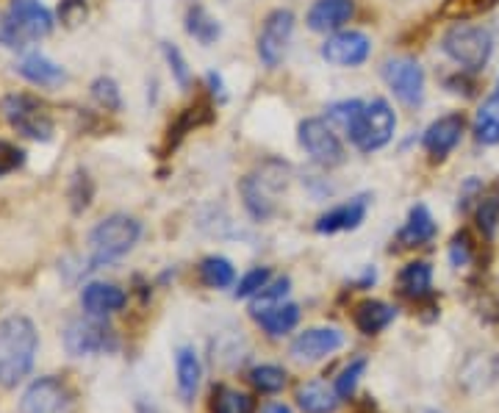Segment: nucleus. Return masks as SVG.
I'll return each instance as SVG.
<instances>
[{"label": "nucleus", "mask_w": 499, "mask_h": 413, "mask_svg": "<svg viewBox=\"0 0 499 413\" xmlns=\"http://www.w3.org/2000/svg\"><path fill=\"white\" fill-rule=\"evenodd\" d=\"M39 333L28 316H6L0 322V385L14 388L31 372Z\"/></svg>", "instance_id": "nucleus-1"}, {"label": "nucleus", "mask_w": 499, "mask_h": 413, "mask_svg": "<svg viewBox=\"0 0 499 413\" xmlns=\"http://www.w3.org/2000/svg\"><path fill=\"white\" fill-rule=\"evenodd\" d=\"M142 236V225L128 214H111L103 222H98L89 234V250H92V258H89V269H98L103 264H111L123 258L125 252L133 250V244Z\"/></svg>", "instance_id": "nucleus-2"}, {"label": "nucleus", "mask_w": 499, "mask_h": 413, "mask_svg": "<svg viewBox=\"0 0 499 413\" xmlns=\"http://www.w3.org/2000/svg\"><path fill=\"white\" fill-rule=\"evenodd\" d=\"M289 187V167L283 162H266L256 172L242 178L239 192L247 214L256 222H264L275 214V195Z\"/></svg>", "instance_id": "nucleus-3"}, {"label": "nucleus", "mask_w": 499, "mask_h": 413, "mask_svg": "<svg viewBox=\"0 0 499 413\" xmlns=\"http://www.w3.org/2000/svg\"><path fill=\"white\" fill-rule=\"evenodd\" d=\"M53 31V14L39 0H17L9 14L0 20V42L6 48H26L28 42L42 39Z\"/></svg>", "instance_id": "nucleus-4"}, {"label": "nucleus", "mask_w": 499, "mask_h": 413, "mask_svg": "<svg viewBox=\"0 0 499 413\" xmlns=\"http://www.w3.org/2000/svg\"><path fill=\"white\" fill-rule=\"evenodd\" d=\"M441 51L461 64L463 70L469 73H478L488 64L491 59V51H494V39H491V31L483 28V26H452L444 36H441Z\"/></svg>", "instance_id": "nucleus-5"}, {"label": "nucleus", "mask_w": 499, "mask_h": 413, "mask_svg": "<svg viewBox=\"0 0 499 413\" xmlns=\"http://www.w3.org/2000/svg\"><path fill=\"white\" fill-rule=\"evenodd\" d=\"M397 131V114L394 108L385 103L383 98L367 103L364 114L355 125V131L350 133V142L360 150V153H375L380 147H385L394 139Z\"/></svg>", "instance_id": "nucleus-6"}, {"label": "nucleus", "mask_w": 499, "mask_h": 413, "mask_svg": "<svg viewBox=\"0 0 499 413\" xmlns=\"http://www.w3.org/2000/svg\"><path fill=\"white\" fill-rule=\"evenodd\" d=\"M64 350L73 358L103 355V353L117 350V333L106 322H100L98 316L73 319V322L64 328Z\"/></svg>", "instance_id": "nucleus-7"}, {"label": "nucleus", "mask_w": 499, "mask_h": 413, "mask_svg": "<svg viewBox=\"0 0 499 413\" xmlns=\"http://www.w3.org/2000/svg\"><path fill=\"white\" fill-rule=\"evenodd\" d=\"M383 81L394 91V98L408 106L419 108L424 103V70L411 56H394L383 61Z\"/></svg>", "instance_id": "nucleus-8"}, {"label": "nucleus", "mask_w": 499, "mask_h": 413, "mask_svg": "<svg viewBox=\"0 0 499 413\" xmlns=\"http://www.w3.org/2000/svg\"><path fill=\"white\" fill-rule=\"evenodd\" d=\"M297 133H300L303 150L311 155L313 164H320L325 170L345 164V158H347L345 145H342V139H338V133L328 125V120L308 117V120L300 123Z\"/></svg>", "instance_id": "nucleus-9"}, {"label": "nucleus", "mask_w": 499, "mask_h": 413, "mask_svg": "<svg viewBox=\"0 0 499 413\" xmlns=\"http://www.w3.org/2000/svg\"><path fill=\"white\" fill-rule=\"evenodd\" d=\"M4 114L22 136H28V139H36V142L53 139V123L48 114L42 111L39 100L28 95H9L4 100Z\"/></svg>", "instance_id": "nucleus-10"}, {"label": "nucleus", "mask_w": 499, "mask_h": 413, "mask_svg": "<svg viewBox=\"0 0 499 413\" xmlns=\"http://www.w3.org/2000/svg\"><path fill=\"white\" fill-rule=\"evenodd\" d=\"M291 34H294V14L289 9L269 12L258 34V59L266 67H278L289 51Z\"/></svg>", "instance_id": "nucleus-11"}, {"label": "nucleus", "mask_w": 499, "mask_h": 413, "mask_svg": "<svg viewBox=\"0 0 499 413\" xmlns=\"http://www.w3.org/2000/svg\"><path fill=\"white\" fill-rule=\"evenodd\" d=\"M372 53V42L360 31H336L322 44V59L333 67H358Z\"/></svg>", "instance_id": "nucleus-12"}, {"label": "nucleus", "mask_w": 499, "mask_h": 413, "mask_svg": "<svg viewBox=\"0 0 499 413\" xmlns=\"http://www.w3.org/2000/svg\"><path fill=\"white\" fill-rule=\"evenodd\" d=\"M463 128H466V120L461 111H452V114H444V117H439L433 125H430L422 136V145L424 150L436 158V162H441V158H447L452 150L458 147L461 136H463Z\"/></svg>", "instance_id": "nucleus-13"}, {"label": "nucleus", "mask_w": 499, "mask_h": 413, "mask_svg": "<svg viewBox=\"0 0 499 413\" xmlns=\"http://www.w3.org/2000/svg\"><path fill=\"white\" fill-rule=\"evenodd\" d=\"M67 408V388L53 377L34 380L20 400V413H61Z\"/></svg>", "instance_id": "nucleus-14"}, {"label": "nucleus", "mask_w": 499, "mask_h": 413, "mask_svg": "<svg viewBox=\"0 0 499 413\" xmlns=\"http://www.w3.org/2000/svg\"><path fill=\"white\" fill-rule=\"evenodd\" d=\"M345 344V333L336 328H311L291 341V355L297 361H322Z\"/></svg>", "instance_id": "nucleus-15"}, {"label": "nucleus", "mask_w": 499, "mask_h": 413, "mask_svg": "<svg viewBox=\"0 0 499 413\" xmlns=\"http://www.w3.org/2000/svg\"><path fill=\"white\" fill-rule=\"evenodd\" d=\"M355 14V0H316L308 9V28L316 34H336L342 31Z\"/></svg>", "instance_id": "nucleus-16"}, {"label": "nucleus", "mask_w": 499, "mask_h": 413, "mask_svg": "<svg viewBox=\"0 0 499 413\" xmlns=\"http://www.w3.org/2000/svg\"><path fill=\"white\" fill-rule=\"evenodd\" d=\"M367 209H369V195H358L345 205H336L333 211L322 214L316 219V234H342V231H355L360 227V222L367 219Z\"/></svg>", "instance_id": "nucleus-17"}, {"label": "nucleus", "mask_w": 499, "mask_h": 413, "mask_svg": "<svg viewBox=\"0 0 499 413\" xmlns=\"http://www.w3.org/2000/svg\"><path fill=\"white\" fill-rule=\"evenodd\" d=\"M128 303V297L120 286L115 283H86L81 291V306L89 316H106V314H115L123 311Z\"/></svg>", "instance_id": "nucleus-18"}, {"label": "nucleus", "mask_w": 499, "mask_h": 413, "mask_svg": "<svg viewBox=\"0 0 499 413\" xmlns=\"http://www.w3.org/2000/svg\"><path fill=\"white\" fill-rule=\"evenodd\" d=\"M433 236H436L433 214L427 211V205L419 203V205H414V209H411V214H408V222L402 225L397 242L402 247H422V244H427Z\"/></svg>", "instance_id": "nucleus-19"}, {"label": "nucleus", "mask_w": 499, "mask_h": 413, "mask_svg": "<svg viewBox=\"0 0 499 413\" xmlns=\"http://www.w3.org/2000/svg\"><path fill=\"white\" fill-rule=\"evenodd\" d=\"M394 316H397V311H394L389 303L364 300V303L355 308L352 322H355V328L364 333V336H375V333H380V330L389 328V325L394 322Z\"/></svg>", "instance_id": "nucleus-20"}, {"label": "nucleus", "mask_w": 499, "mask_h": 413, "mask_svg": "<svg viewBox=\"0 0 499 413\" xmlns=\"http://www.w3.org/2000/svg\"><path fill=\"white\" fill-rule=\"evenodd\" d=\"M17 73L36 83V86H56L67 78V73L61 70V67L56 61H51L48 56H42V53H31L26 56L20 64H17Z\"/></svg>", "instance_id": "nucleus-21"}, {"label": "nucleus", "mask_w": 499, "mask_h": 413, "mask_svg": "<svg viewBox=\"0 0 499 413\" xmlns=\"http://www.w3.org/2000/svg\"><path fill=\"white\" fill-rule=\"evenodd\" d=\"M297 402L305 413H333L338 408V402H342V397H338L336 385H328L322 380H311V383L300 385Z\"/></svg>", "instance_id": "nucleus-22"}, {"label": "nucleus", "mask_w": 499, "mask_h": 413, "mask_svg": "<svg viewBox=\"0 0 499 413\" xmlns=\"http://www.w3.org/2000/svg\"><path fill=\"white\" fill-rule=\"evenodd\" d=\"M397 286L408 300H422V297L430 294V286H433V266L427 261H414L402 266V272L397 274Z\"/></svg>", "instance_id": "nucleus-23"}, {"label": "nucleus", "mask_w": 499, "mask_h": 413, "mask_svg": "<svg viewBox=\"0 0 499 413\" xmlns=\"http://www.w3.org/2000/svg\"><path fill=\"white\" fill-rule=\"evenodd\" d=\"M175 372H178V392L184 397V402H192L197 388H200V377H202V366L194 355L192 347H180L175 355Z\"/></svg>", "instance_id": "nucleus-24"}, {"label": "nucleus", "mask_w": 499, "mask_h": 413, "mask_svg": "<svg viewBox=\"0 0 499 413\" xmlns=\"http://www.w3.org/2000/svg\"><path fill=\"white\" fill-rule=\"evenodd\" d=\"M258 319V325L269 333V336H283L289 330L297 328L300 322V308L294 306V303H278V306H272L261 314H256Z\"/></svg>", "instance_id": "nucleus-25"}, {"label": "nucleus", "mask_w": 499, "mask_h": 413, "mask_svg": "<svg viewBox=\"0 0 499 413\" xmlns=\"http://www.w3.org/2000/svg\"><path fill=\"white\" fill-rule=\"evenodd\" d=\"M186 34L194 36L200 44H214L222 34V26H219V20H214L206 9L194 4L186 12Z\"/></svg>", "instance_id": "nucleus-26"}, {"label": "nucleus", "mask_w": 499, "mask_h": 413, "mask_svg": "<svg viewBox=\"0 0 499 413\" xmlns=\"http://www.w3.org/2000/svg\"><path fill=\"white\" fill-rule=\"evenodd\" d=\"M367 103L364 100H338V103H330L328 106V123L330 128L336 125L342 133H352L358 120H360V114H364Z\"/></svg>", "instance_id": "nucleus-27"}, {"label": "nucleus", "mask_w": 499, "mask_h": 413, "mask_svg": "<svg viewBox=\"0 0 499 413\" xmlns=\"http://www.w3.org/2000/svg\"><path fill=\"white\" fill-rule=\"evenodd\" d=\"M474 136L480 145H499V100L488 98L474 120Z\"/></svg>", "instance_id": "nucleus-28"}, {"label": "nucleus", "mask_w": 499, "mask_h": 413, "mask_svg": "<svg viewBox=\"0 0 499 413\" xmlns=\"http://www.w3.org/2000/svg\"><path fill=\"white\" fill-rule=\"evenodd\" d=\"M200 281L206 283L209 289H228L236 281L234 264L222 256H211L200 264Z\"/></svg>", "instance_id": "nucleus-29"}, {"label": "nucleus", "mask_w": 499, "mask_h": 413, "mask_svg": "<svg viewBox=\"0 0 499 413\" xmlns=\"http://www.w3.org/2000/svg\"><path fill=\"white\" fill-rule=\"evenodd\" d=\"M478 227L483 231L486 239H494V236H496V227H499V187H494L488 195H480Z\"/></svg>", "instance_id": "nucleus-30"}, {"label": "nucleus", "mask_w": 499, "mask_h": 413, "mask_svg": "<svg viewBox=\"0 0 499 413\" xmlns=\"http://www.w3.org/2000/svg\"><path fill=\"white\" fill-rule=\"evenodd\" d=\"M214 413H253V400L247 394L236 392V388H225L219 385L214 392Z\"/></svg>", "instance_id": "nucleus-31"}, {"label": "nucleus", "mask_w": 499, "mask_h": 413, "mask_svg": "<svg viewBox=\"0 0 499 413\" xmlns=\"http://www.w3.org/2000/svg\"><path fill=\"white\" fill-rule=\"evenodd\" d=\"M89 91H92V100L100 108H106V111H120L123 108V95H120V86H117L115 78H106V75L95 78L92 86H89Z\"/></svg>", "instance_id": "nucleus-32"}, {"label": "nucleus", "mask_w": 499, "mask_h": 413, "mask_svg": "<svg viewBox=\"0 0 499 413\" xmlns=\"http://www.w3.org/2000/svg\"><path fill=\"white\" fill-rule=\"evenodd\" d=\"M250 383H253L261 394H278L281 388L286 385V372L281 369V366H256L253 372H250Z\"/></svg>", "instance_id": "nucleus-33"}, {"label": "nucleus", "mask_w": 499, "mask_h": 413, "mask_svg": "<svg viewBox=\"0 0 499 413\" xmlns=\"http://www.w3.org/2000/svg\"><path fill=\"white\" fill-rule=\"evenodd\" d=\"M496 6V0H444L441 14L452 17V20H469V17H478L488 9Z\"/></svg>", "instance_id": "nucleus-34"}, {"label": "nucleus", "mask_w": 499, "mask_h": 413, "mask_svg": "<svg viewBox=\"0 0 499 413\" xmlns=\"http://www.w3.org/2000/svg\"><path fill=\"white\" fill-rule=\"evenodd\" d=\"M289 289H291V281H289V278H278L275 283H266V286L256 294V300H253V316L261 314V311H266V308H272V306L283 303V297L289 294Z\"/></svg>", "instance_id": "nucleus-35"}, {"label": "nucleus", "mask_w": 499, "mask_h": 413, "mask_svg": "<svg viewBox=\"0 0 499 413\" xmlns=\"http://www.w3.org/2000/svg\"><path fill=\"white\" fill-rule=\"evenodd\" d=\"M269 278H272V272L266 269V266H256V269H250L244 278L236 283V289H234V297L236 300H247V297H256L266 283H269Z\"/></svg>", "instance_id": "nucleus-36"}, {"label": "nucleus", "mask_w": 499, "mask_h": 413, "mask_svg": "<svg viewBox=\"0 0 499 413\" xmlns=\"http://www.w3.org/2000/svg\"><path fill=\"white\" fill-rule=\"evenodd\" d=\"M162 51H164V59H167V64H170L172 78L178 81V86L189 89V86H192V73H189V64H186L184 53H180V48H178V44H172V42H164Z\"/></svg>", "instance_id": "nucleus-37"}, {"label": "nucleus", "mask_w": 499, "mask_h": 413, "mask_svg": "<svg viewBox=\"0 0 499 413\" xmlns=\"http://www.w3.org/2000/svg\"><path fill=\"white\" fill-rule=\"evenodd\" d=\"M367 369V358H355L345 366V372L336 377V392L342 400H347L352 392H355V385H358V377L364 375Z\"/></svg>", "instance_id": "nucleus-38"}, {"label": "nucleus", "mask_w": 499, "mask_h": 413, "mask_svg": "<svg viewBox=\"0 0 499 413\" xmlns=\"http://www.w3.org/2000/svg\"><path fill=\"white\" fill-rule=\"evenodd\" d=\"M70 200H73V211H83L89 200H92V180H89V175L83 170H78L73 175V183H70Z\"/></svg>", "instance_id": "nucleus-39"}, {"label": "nucleus", "mask_w": 499, "mask_h": 413, "mask_svg": "<svg viewBox=\"0 0 499 413\" xmlns=\"http://www.w3.org/2000/svg\"><path fill=\"white\" fill-rule=\"evenodd\" d=\"M22 164H26V153H22L17 145L0 139V178L17 172Z\"/></svg>", "instance_id": "nucleus-40"}, {"label": "nucleus", "mask_w": 499, "mask_h": 413, "mask_svg": "<svg viewBox=\"0 0 499 413\" xmlns=\"http://www.w3.org/2000/svg\"><path fill=\"white\" fill-rule=\"evenodd\" d=\"M471 261V239H469V234L466 231H461L455 239L449 242V264L452 266H466Z\"/></svg>", "instance_id": "nucleus-41"}, {"label": "nucleus", "mask_w": 499, "mask_h": 413, "mask_svg": "<svg viewBox=\"0 0 499 413\" xmlns=\"http://www.w3.org/2000/svg\"><path fill=\"white\" fill-rule=\"evenodd\" d=\"M59 17H61V22H67V26H78V22L86 17V4L83 0H61Z\"/></svg>", "instance_id": "nucleus-42"}, {"label": "nucleus", "mask_w": 499, "mask_h": 413, "mask_svg": "<svg viewBox=\"0 0 499 413\" xmlns=\"http://www.w3.org/2000/svg\"><path fill=\"white\" fill-rule=\"evenodd\" d=\"M209 86H211V95L214 98H219V100H225V83H222V75H217V73H209Z\"/></svg>", "instance_id": "nucleus-43"}, {"label": "nucleus", "mask_w": 499, "mask_h": 413, "mask_svg": "<svg viewBox=\"0 0 499 413\" xmlns=\"http://www.w3.org/2000/svg\"><path fill=\"white\" fill-rule=\"evenodd\" d=\"M264 413H294V410L289 405H283V402H272V405L264 408Z\"/></svg>", "instance_id": "nucleus-44"}, {"label": "nucleus", "mask_w": 499, "mask_h": 413, "mask_svg": "<svg viewBox=\"0 0 499 413\" xmlns=\"http://www.w3.org/2000/svg\"><path fill=\"white\" fill-rule=\"evenodd\" d=\"M491 98H496V100H499V81H496V91H494V95H491Z\"/></svg>", "instance_id": "nucleus-45"}, {"label": "nucleus", "mask_w": 499, "mask_h": 413, "mask_svg": "<svg viewBox=\"0 0 499 413\" xmlns=\"http://www.w3.org/2000/svg\"><path fill=\"white\" fill-rule=\"evenodd\" d=\"M430 413H436V410H430Z\"/></svg>", "instance_id": "nucleus-46"}]
</instances>
